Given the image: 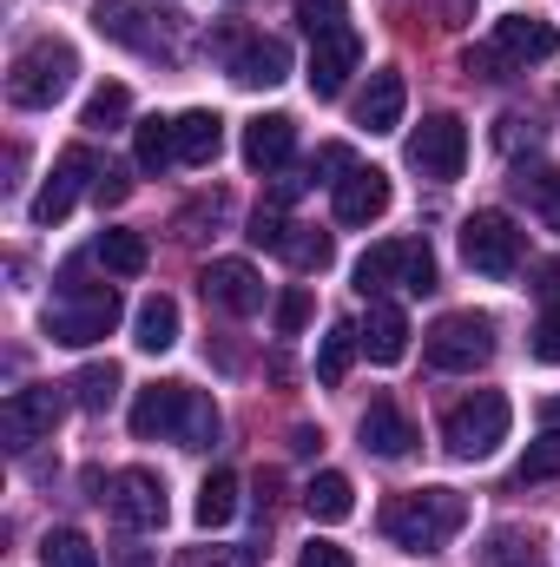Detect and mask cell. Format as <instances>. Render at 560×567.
<instances>
[{
  "mask_svg": "<svg viewBox=\"0 0 560 567\" xmlns=\"http://www.w3.org/2000/svg\"><path fill=\"white\" fill-rule=\"evenodd\" d=\"M106 502H113L120 528H133V535H158L165 528V482L152 468H120Z\"/></svg>",
  "mask_w": 560,
  "mask_h": 567,
  "instance_id": "9",
  "label": "cell"
},
{
  "mask_svg": "<svg viewBox=\"0 0 560 567\" xmlns=\"http://www.w3.org/2000/svg\"><path fill=\"white\" fill-rule=\"evenodd\" d=\"M508 423H515L508 396H501V390H475V396H462V403L448 410L442 442H448L455 462H481V455H495V449L508 442Z\"/></svg>",
  "mask_w": 560,
  "mask_h": 567,
  "instance_id": "4",
  "label": "cell"
},
{
  "mask_svg": "<svg viewBox=\"0 0 560 567\" xmlns=\"http://www.w3.org/2000/svg\"><path fill=\"white\" fill-rule=\"evenodd\" d=\"M462 258H468V271H481V278H515V265H521V231H515V218H508V212H475V218L462 225Z\"/></svg>",
  "mask_w": 560,
  "mask_h": 567,
  "instance_id": "6",
  "label": "cell"
},
{
  "mask_svg": "<svg viewBox=\"0 0 560 567\" xmlns=\"http://www.w3.org/2000/svg\"><path fill=\"white\" fill-rule=\"evenodd\" d=\"M60 410H66V396H60L53 383L13 390V396L0 403V442H7V449H33L40 435H53V423H60Z\"/></svg>",
  "mask_w": 560,
  "mask_h": 567,
  "instance_id": "8",
  "label": "cell"
},
{
  "mask_svg": "<svg viewBox=\"0 0 560 567\" xmlns=\"http://www.w3.org/2000/svg\"><path fill=\"white\" fill-rule=\"evenodd\" d=\"M363 350H370V363H403V357H409V317H403L396 303H370Z\"/></svg>",
  "mask_w": 560,
  "mask_h": 567,
  "instance_id": "20",
  "label": "cell"
},
{
  "mask_svg": "<svg viewBox=\"0 0 560 567\" xmlns=\"http://www.w3.org/2000/svg\"><path fill=\"white\" fill-rule=\"evenodd\" d=\"M231 515H238V475L231 468H211L205 488H198V502H191V522L198 528H225Z\"/></svg>",
  "mask_w": 560,
  "mask_h": 567,
  "instance_id": "23",
  "label": "cell"
},
{
  "mask_svg": "<svg viewBox=\"0 0 560 567\" xmlns=\"http://www.w3.org/2000/svg\"><path fill=\"white\" fill-rule=\"evenodd\" d=\"M356 60H363V40H356L350 27H343V33H323L317 53H310V93H317V100H336V93L350 86Z\"/></svg>",
  "mask_w": 560,
  "mask_h": 567,
  "instance_id": "13",
  "label": "cell"
},
{
  "mask_svg": "<svg viewBox=\"0 0 560 567\" xmlns=\"http://www.w3.org/2000/svg\"><path fill=\"white\" fill-rule=\"evenodd\" d=\"M73 73H80V53H73L66 40H33V47H20V53H13L7 100H13V106H27V113H46V106H60V100H66Z\"/></svg>",
  "mask_w": 560,
  "mask_h": 567,
  "instance_id": "3",
  "label": "cell"
},
{
  "mask_svg": "<svg viewBox=\"0 0 560 567\" xmlns=\"http://www.w3.org/2000/svg\"><path fill=\"white\" fill-rule=\"evenodd\" d=\"M535 357L541 363H560V303H548L541 323H535Z\"/></svg>",
  "mask_w": 560,
  "mask_h": 567,
  "instance_id": "39",
  "label": "cell"
},
{
  "mask_svg": "<svg viewBox=\"0 0 560 567\" xmlns=\"http://www.w3.org/2000/svg\"><path fill=\"white\" fill-rule=\"evenodd\" d=\"M113 323H120V290H113V284H86L80 271L60 278V297L46 303V337H53V343L86 350V343L113 337Z\"/></svg>",
  "mask_w": 560,
  "mask_h": 567,
  "instance_id": "2",
  "label": "cell"
},
{
  "mask_svg": "<svg viewBox=\"0 0 560 567\" xmlns=\"http://www.w3.org/2000/svg\"><path fill=\"white\" fill-rule=\"evenodd\" d=\"M126 113H133V93H126L120 80H106V86H100V93L86 100V113H80V126H93V133H113V126H120Z\"/></svg>",
  "mask_w": 560,
  "mask_h": 567,
  "instance_id": "31",
  "label": "cell"
},
{
  "mask_svg": "<svg viewBox=\"0 0 560 567\" xmlns=\"http://www.w3.org/2000/svg\"><path fill=\"white\" fill-rule=\"evenodd\" d=\"M297 20H303V33L310 40H323V33H343L350 20H343V0H297Z\"/></svg>",
  "mask_w": 560,
  "mask_h": 567,
  "instance_id": "35",
  "label": "cell"
},
{
  "mask_svg": "<svg viewBox=\"0 0 560 567\" xmlns=\"http://www.w3.org/2000/svg\"><path fill=\"white\" fill-rule=\"evenodd\" d=\"M133 152H139V172H165L172 158H178V120H139V133H133Z\"/></svg>",
  "mask_w": 560,
  "mask_h": 567,
  "instance_id": "26",
  "label": "cell"
},
{
  "mask_svg": "<svg viewBox=\"0 0 560 567\" xmlns=\"http://www.w3.org/2000/svg\"><path fill=\"white\" fill-rule=\"evenodd\" d=\"M40 561L46 567H100V555H93V542H86L80 528H53V535L40 542Z\"/></svg>",
  "mask_w": 560,
  "mask_h": 567,
  "instance_id": "32",
  "label": "cell"
},
{
  "mask_svg": "<svg viewBox=\"0 0 560 567\" xmlns=\"http://www.w3.org/2000/svg\"><path fill=\"white\" fill-rule=\"evenodd\" d=\"M73 403L93 410V416L113 410V403H120V363H86V370L73 377Z\"/></svg>",
  "mask_w": 560,
  "mask_h": 567,
  "instance_id": "28",
  "label": "cell"
},
{
  "mask_svg": "<svg viewBox=\"0 0 560 567\" xmlns=\"http://www.w3.org/2000/svg\"><path fill=\"white\" fill-rule=\"evenodd\" d=\"M356 435H363V449L383 455V462H403V455L416 449V423H409L396 403H383V396L363 410V429H356Z\"/></svg>",
  "mask_w": 560,
  "mask_h": 567,
  "instance_id": "15",
  "label": "cell"
},
{
  "mask_svg": "<svg viewBox=\"0 0 560 567\" xmlns=\"http://www.w3.org/2000/svg\"><path fill=\"white\" fill-rule=\"evenodd\" d=\"M198 290H205L218 310H231V317H258V310H265V278H258L245 258H211V265L198 271Z\"/></svg>",
  "mask_w": 560,
  "mask_h": 567,
  "instance_id": "10",
  "label": "cell"
},
{
  "mask_svg": "<svg viewBox=\"0 0 560 567\" xmlns=\"http://www.w3.org/2000/svg\"><path fill=\"white\" fill-rule=\"evenodd\" d=\"M422 350H428L435 370L468 377V370H481V363L495 357V323L475 317V310H448V317H435V330L422 337Z\"/></svg>",
  "mask_w": 560,
  "mask_h": 567,
  "instance_id": "5",
  "label": "cell"
},
{
  "mask_svg": "<svg viewBox=\"0 0 560 567\" xmlns=\"http://www.w3.org/2000/svg\"><path fill=\"white\" fill-rule=\"evenodd\" d=\"M468 522V502L455 488H409V495H390L383 502V535L403 548V555H435L448 548V535Z\"/></svg>",
  "mask_w": 560,
  "mask_h": 567,
  "instance_id": "1",
  "label": "cell"
},
{
  "mask_svg": "<svg viewBox=\"0 0 560 567\" xmlns=\"http://www.w3.org/2000/svg\"><path fill=\"white\" fill-rule=\"evenodd\" d=\"M554 475H560V429H541V442H528V455H521L515 482L528 488V482H554Z\"/></svg>",
  "mask_w": 560,
  "mask_h": 567,
  "instance_id": "33",
  "label": "cell"
},
{
  "mask_svg": "<svg viewBox=\"0 0 560 567\" xmlns=\"http://www.w3.org/2000/svg\"><path fill=\"white\" fill-rule=\"evenodd\" d=\"M363 350V330L356 323H330V337H323V350H317V383L323 390H336L343 377H350V357Z\"/></svg>",
  "mask_w": 560,
  "mask_h": 567,
  "instance_id": "25",
  "label": "cell"
},
{
  "mask_svg": "<svg viewBox=\"0 0 560 567\" xmlns=\"http://www.w3.org/2000/svg\"><path fill=\"white\" fill-rule=\"evenodd\" d=\"M283 231H290V218H283V212H258L245 238H251V245H265V251H278V245H283Z\"/></svg>",
  "mask_w": 560,
  "mask_h": 567,
  "instance_id": "40",
  "label": "cell"
},
{
  "mask_svg": "<svg viewBox=\"0 0 560 567\" xmlns=\"http://www.w3.org/2000/svg\"><path fill=\"white\" fill-rule=\"evenodd\" d=\"M303 323H310V290L297 284V290H283L278 297V337H297Z\"/></svg>",
  "mask_w": 560,
  "mask_h": 567,
  "instance_id": "38",
  "label": "cell"
},
{
  "mask_svg": "<svg viewBox=\"0 0 560 567\" xmlns=\"http://www.w3.org/2000/svg\"><path fill=\"white\" fill-rule=\"evenodd\" d=\"M303 508H310V522H350L356 515V488H350V475H336V468H323V475H310V488H303Z\"/></svg>",
  "mask_w": 560,
  "mask_h": 567,
  "instance_id": "21",
  "label": "cell"
},
{
  "mask_svg": "<svg viewBox=\"0 0 560 567\" xmlns=\"http://www.w3.org/2000/svg\"><path fill=\"white\" fill-rule=\"evenodd\" d=\"M225 152V120L218 113H185L178 120V158L185 165H211Z\"/></svg>",
  "mask_w": 560,
  "mask_h": 567,
  "instance_id": "24",
  "label": "cell"
},
{
  "mask_svg": "<svg viewBox=\"0 0 560 567\" xmlns=\"http://www.w3.org/2000/svg\"><path fill=\"white\" fill-rule=\"evenodd\" d=\"M231 80L238 86H283L290 80V47L283 40H245L231 53Z\"/></svg>",
  "mask_w": 560,
  "mask_h": 567,
  "instance_id": "17",
  "label": "cell"
},
{
  "mask_svg": "<svg viewBox=\"0 0 560 567\" xmlns=\"http://www.w3.org/2000/svg\"><path fill=\"white\" fill-rule=\"evenodd\" d=\"M185 410H191V390L185 383H152V390L133 396V435L139 442H178Z\"/></svg>",
  "mask_w": 560,
  "mask_h": 567,
  "instance_id": "12",
  "label": "cell"
},
{
  "mask_svg": "<svg viewBox=\"0 0 560 567\" xmlns=\"http://www.w3.org/2000/svg\"><path fill=\"white\" fill-rule=\"evenodd\" d=\"M390 284H403V238L356 258V290H363V297H376V290H390Z\"/></svg>",
  "mask_w": 560,
  "mask_h": 567,
  "instance_id": "29",
  "label": "cell"
},
{
  "mask_svg": "<svg viewBox=\"0 0 560 567\" xmlns=\"http://www.w3.org/2000/svg\"><path fill=\"white\" fill-rule=\"evenodd\" d=\"M93 192H100V205H120V198L133 192V178H126L120 165H100V178H93Z\"/></svg>",
  "mask_w": 560,
  "mask_h": 567,
  "instance_id": "43",
  "label": "cell"
},
{
  "mask_svg": "<svg viewBox=\"0 0 560 567\" xmlns=\"http://www.w3.org/2000/svg\"><path fill=\"white\" fill-rule=\"evenodd\" d=\"M409 165H416L422 178H435V185L462 178V165H468V126L455 113H428L409 133Z\"/></svg>",
  "mask_w": 560,
  "mask_h": 567,
  "instance_id": "7",
  "label": "cell"
},
{
  "mask_svg": "<svg viewBox=\"0 0 560 567\" xmlns=\"http://www.w3.org/2000/svg\"><path fill=\"white\" fill-rule=\"evenodd\" d=\"M495 47L508 60H554L560 33L548 20H535V13H508V20H495Z\"/></svg>",
  "mask_w": 560,
  "mask_h": 567,
  "instance_id": "18",
  "label": "cell"
},
{
  "mask_svg": "<svg viewBox=\"0 0 560 567\" xmlns=\"http://www.w3.org/2000/svg\"><path fill=\"white\" fill-rule=\"evenodd\" d=\"M178 442H185V449H211V442H218V403H211V396H198V390H191V410H185Z\"/></svg>",
  "mask_w": 560,
  "mask_h": 567,
  "instance_id": "34",
  "label": "cell"
},
{
  "mask_svg": "<svg viewBox=\"0 0 560 567\" xmlns=\"http://www.w3.org/2000/svg\"><path fill=\"white\" fill-rule=\"evenodd\" d=\"M403 290H416V297L435 290V258H428L422 238H403Z\"/></svg>",
  "mask_w": 560,
  "mask_h": 567,
  "instance_id": "36",
  "label": "cell"
},
{
  "mask_svg": "<svg viewBox=\"0 0 560 567\" xmlns=\"http://www.w3.org/2000/svg\"><path fill=\"white\" fill-rule=\"evenodd\" d=\"M93 258H100L106 271H120V278H139L152 251H145L139 231H100V238H93Z\"/></svg>",
  "mask_w": 560,
  "mask_h": 567,
  "instance_id": "27",
  "label": "cell"
},
{
  "mask_svg": "<svg viewBox=\"0 0 560 567\" xmlns=\"http://www.w3.org/2000/svg\"><path fill=\"white\" fill-rule=\"evenodd\" d=\"M475 567H535V555L521 548V535H508V528H501V535H488V548L475 555Z\"/></svg>",
  "mask_w": 560,
  "mask_h": 567,
  "instance_id": "37",
  "label": "cell"
},
{
  "mask_svg": "<svg viewBox=\"0 0 560 567\" xmlns=\"http://www.w3.org/2000/svg\"><path fill=\"white\" fill-rule=\"evenodd\" d=\"M317 172H343V178H350V172H356V152H350V145H317L310 178H317Z\"/></svg>",
  "mask_w": 560,
  "mask_h": 567,
  "instance_id": "42",
  "label": "cell"
},
{
  "mask_svg": "<svg viewBox=\"0 0 560 567\" xmlns=\"http://www.w3.org/2000/svg\"><path fill=\"white\" fill-rule=\"evenodd\" d=\"M403 106H409L403 73H370V86H363V100H356V126H370V133H396V126H403Z\"/></svg>",
  "mask_w": 560,
  "mask_h": 567,
  "instance_id": "16",
  "label": "cell"
},
{
  "mask_svg": "<svg viewBox=\"0 0 560 567\" xmlns=\"http://www.w3.org/2000/svg\"><path fill=\"white\" fill-rule=\"evenodd\" d=\"M535 212L560 231V172H541V178H535Z\"/></svg>",
  "mask_w": 560,
  "mask_h": 567,
  "instance_id": "41",
  "label": "cell"
},
{
  "mask_svg": "<svg viewBox=\"0 0 560 567\" xmlns=\"http://www.w3.org/2000/svg\"><path fill=\"white\" fill-rule=\"evenodd\" d=\"M133 343H139L145 357H165L178 343V303L172 297H145L139 317H133Z\"/></svg>",
  "mask_w": 560,
  "mask_h": 567,
  "instance_id": "22",
  "label": "cell"
},
{
  "mask_svg": "<svg viewBox=\"0 0 560 567\" xmlns=\"http://www.w3.org/2000/svg\"><path fill=\"white\" fill-rule=\"evenodd\" d=\"M290 152H297V126H290L283 113H265V120L245 126V165H251V172H278Z\"/></svg>",
  "mask_w": 560,
  "mask_h": 567,
  "instance_id": "19",
  "label": "cell"
},
{
  "mask_svg": "<svg viewBox=\"0 0 560 567\" xmlns=\"http://www.w3.org/2000/svg\"><path fill=\"white\" fill-rule=\"evenodd\" d=\"M541 429H560V396H548V403H541Z\"/></svg>",
  "mask_w": 560,
  "mask_h": 567,
  "instance_id": "46",
  "label": "cell"
},
{
  "mask_svg": "<svg viewBox=\"0 0 560 567\" xmlns=\"http://www.w3.org/2000/svg\"><path fill=\"white\" fill-rule=\"evenodd\" d=\"M535 290H541L548 303H560V258H554V265H541V271H535Z\"/></svg>",
  "mask_w": 560,
  "mask_h": 567,
  "instance_id": "45",
  "label": "cell"
},
{
  "mask_svg": "<svg viewBox=\"0 0 560 567\" xmlns=\"http://www.w3.org/2000/svg\"><path fill=\"white\" fill-rule=\"evenodd\" d=\"M390 212V172L356 165L350 178H336V225H376Z\"/></svg>",
  "mask_w": 560,
  "mask_h": 567,
  "instance_id": "14",
  "label": "cell"
},
{
  "mask_svg": "<svg viewBox=\"0 0 560 567\" xmlns=\"http://www.w3.org/2000/svg\"><path fill=\"white\" fill-rule=\"evenodd\" d=\"M297 567H350V548H336V542H310V548L297 555Z\"/></svg>",
  "mask_w": 560,
  "mask_h": 567,
  "instance_id": "44",
  "label": "cell"
},
{
  "mask_svg": "<svg viewBox=\"0 0 560 567\" xmlns=\"http://www.w3.org/2000/svg\"><path fill=\"white\" fill-rule=\"evenodd\" d=\"M86 178H100V165H93V152L86 145H66L60 152V165H53V178L40 185V198H33V225H60L66 212H73V198H80V185Z\"/></svg>",
  "mask_w": 560,
  "mask_h": 567,
  "instance_id": "11",
  "label": "cell"
},
{
  "mask_svg": "<svg viewBox=\"0 0 560 567\" xmlns=\"http://www.w3.org/2000/svg\"><path fill=\"white\" fill-rule=\"evenodd\" d=\"M278 258H290L297 271H323L330 258H336V245H330V231H310V225H290L278 245Z\"/></svg>",
  "mask_w": 560,
  "mask_h": 567,
  "instance_id": "30",
  "label": "cell"
}]
</instances>
